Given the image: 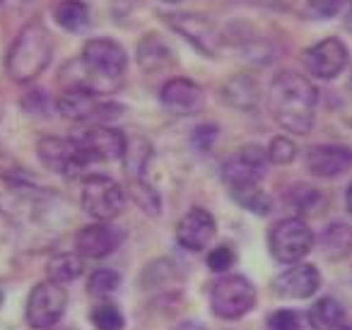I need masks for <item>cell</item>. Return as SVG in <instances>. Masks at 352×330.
Instances as JSON below:
<instances>
[{
	"instance_id": "6da1fadb",
	"label": "cell",
	"mask_w": 352,
	"mask_h": 330,
	"mask_svg": "<svg viewBox=\"0 0 352 330\" xmlns=\"http://www.w3.org/2000/svg\"><path fill=\"white\" fill-rule=\"evenodd\" d=\"M318 92L304 75L283 70L270 80L268 109L280 128L294 135H307L314 126Z\"/></svg>"
},
{
	"instance_id": "7a4b0ae2",
	"label": "cell",
	"mask_w": 352,
	"mask_h": 330,
	"mask_svg": "<svg viewBox=\"0 0 352 330\" xmlns=\"http://www.w3.org/2000/svg\"><path fill=\"white\" fill-rule=\"evenodd\" d=\"M268 155L261 147H241L236 155H232L222 166V181L230 188L232 198L241 208L251 212L265 214L270 210V198L261 190V181L268 169Z\"/></svg>"
},
{
	"instance_id": "3957f363",
	"label": "cell",
	"mask_w": 352,
	"mask_h": 330,
	"mask_svg": "<svg viewBox=\"0 0 352 330\" xmlns=\"http://www.w3.org/2000/svg\"><path fill=\"white\" fill-rule=\"evenodd\" d=\"M54 56V36L39 22L27 25L15 36L6 58V70L15 82H32L46 70Z\"/></svg>"
},
{
	"instance_id": "277c9868",
	"label": "cell",
	"mask_w": 352,
	"mask_h": 330,
	"mask_svg": "<svg viewBox=\"0 0 352 330\" xmlns=\"http://www.w3.org/2000/svg\"><path fill=\"white\" fill-rule=\"evenodd\" d=\"M256 306V289L244 275H222L210 285V309L217 318L236 320Z\"/></svg>"
},
{
	"instance_id": "5b68a950",
	"label": "cell",
	"mask_w": 352,
	"mask_h": 330,
	"mask_svg": "<svg viewBox=\"0 0 352 330\" xmlns=\"http://www.w3.org/2000/svg\"><path fill=\"white\" fill-rule=\"evenodd\" d=\"M270 253L278 263L294 265L299 263L314 246V234L309 224L299 217H285L273 224L268 234Z\"/></svg>"
},
{
	"instance_id": "8992f818",
	"label": "cell",
	"mask_w": 352,
	"mask_h": 330,
	"mask_svg": "<svg viewBox=\"0 0 352 330\" xmlns=\"http://www.w3.org/2000/svg\"><path fill=\"white\" fill-rule=\"evenodd\" d=\"M36 152H39V160L49 166L51 171L60 176H78L80 171H85L92 160L85 152L80 138H41L39 145H36Z\"/></svg>"
},
{
	"instance_id": "52a82bcc",
	"label": "cell",
	"mask_w": 352,
	"mask_h": 330,
	"mask_svg": "<svg viewBox=\"0 0 352 330\" xmlns=\"http://www.w3.org/2000/svg\"><path fill=\"white\" fill-rule=\"evenodd\" d=\"M65 304H68V294H65L63 285H56L51 280L39 282V285L32 287L30 296H27V325L32 330L51 328L63 318Z\"/></svg>"
},
{
	"instance_id": "ba28073f",
	"label": "cell",
	"mask_w": 352,
	"mask_h": 330,
	"mask_svg": "<svg viewBox=\"0 0 352 330\" xmlns=\"http://www.w3.org/2000/svg\"><path fill=\"white\" fill-rule=\"evenodd\" d=\"M126 205V193L111 176H87L82 184V208L97 222H109L118 217Z\"/></svg>"
},
{
	"instance_id": "9c48e42d",
	"label": "cell",
	"mask_w": 352,
	"mask_h": 330,
	"mask_svg": "<svg viewBox=\"0 0 352 330\" xmlns=\"http://www.w3.org/2000/svg\"><path fill=\"white\" fill-rule=\"evenodd\" d=\"M82 68L94 80H113L123 78L128 68V56L118 41L113 39H92L82 49Z\"/></svg>"
},
{
	"instance_id": "30bf717a",
	"label": "cell",
	"mask_w": 352,
	"mask_h": 330,
	"mask_svg": "<svg viewBox=\"0 0 352 330\" xmlns=\"http://www.w3.org/2000/svg\"><path fill=\"white\" fill-rule=\"evenodd\" d=\"M147 157H150V145H147L142 138L138 140H128V150H126V176H128V186H131V193L147 212H160V198L157 193L150 188L145 179V164Z\"/></svg>"
},
{
	"instance_id": "8fae6325",
	"label": "cell",
	"mask_w": 352,
	"mask_h": 330,
	"mask_svg": "<svg viewBox=\"0 0 352 330\" xmlns=\"http://www.w3.org/2000/svg\"><path fill=\"white\" fill-rule=\"evenodd\" d=\"M304 65L314 78L333 80L345 70L347 65V49L338 36L318 41L316 46L304 51Z\"/></svg>"
},
{
	"instance_id": "7c38bea8",
	"label": "cell",
	"mask_w": 352,
	"mask_h": 330,
	"mask_svg": "<svg viewBox=\"0 0 352 330\" xmlns=\"http://www.w3.org/2000/svg\"><path fill=\"white\" fill-rule=\"evenodd\" d=\"M321 287V272L309 263H294L285 272H280L273 282V289L283 299H309Z\"/></svg>"
},
{
	"instance_id": "4fadbf2b",
	"label": "cell",
	"mask_w": 352,
	"mask_h": 330,
	"mask_svg": "<svg viewBox=\"0 0 352 330\" xmlns=\"http://www.w3.org/2000/svg\"><path fill=\"white\" fill-rule=\"evenodd\" d=\"M118 243H121V232L116 227H111L109 222H94L78 232V236H75V253L82 258L99 261V258L111 256L118 248Z\"/></svg>"
},
{
	"instance_id": "5bb4252c",
	"label": "cell",
	"mask_w": 352,
	"mask_h": 330,
	"mask_svg": "<svg viewBox=\"0 0 352 330\" xmlns=\"http://www.w3.org/2000/svg\"><path fill=\"white\" fill-rule=\"evenodd\" d=\"M160 99L171 113H179V116H188V113H196L203 109L206 102V94L203 87L196 85L188 78H171L162 85Z\"/></svg>"
},
{
	"instance_id": "9a60e30c",
	"label": "cell",
	"mask_w": 352,
	"mask_h": 330,
	"mask_svg": "<svg viewBox=\"0 0 352 330\" xmlns=\"http://www.w3.org/2000/svg\"><path fill=\"white\" fill-rule=\"evenodd\" d=\"M85 152L89 155L92 162H113V160H123L128 150V138L123 135L118 128H109V126H97L89 128L82 138Z\"/></svg>"
},
{
	"instance_id": "2e32d148",
	"label": "cell",
	"mask_w": 352,
	"mask_h": 330,
	"mask_svg": "<svg viewBox=\"0 0 352 330\" xmlns=\"http://www.w3.org/2000/svg\"><path fill=\"white\" fill-rule=\"evenodd\" d=\"M304 164L318 179H336L352 169V150L345 145H316L307 152Z\"/></svg>"
},
{
	"instance_id": "e0dca14e",
	"label": "cell",
	"mask_w": 352,
	"mask_h": 330,
	"mask_svg": "<svg viewBox=\"0 0 352 330\" xmlns=\"http://www.w3.org/2000/svg\"><path fill=\"white\" fill-rule=\"evenodd\" d=\"M215 217L208 210L193 208L176 224V241L182 243L186 251H203L215 236Z\"/></svg>"
},
{
	"instance_id": "ac0fdd59",
	"label": "cell",
	"mask_w": 352,
	"mask_h": 330,
	"mask_svg": "<svg viewBox=\"0 0 352 330\" xmlns=\"http://www.w3.org/2000/svg\"><path fill=\"white\" fill-rule=\"evenodd\" d=\"M56 109L70 121H89V118L102 116L104 111H111V107L102 102L99 94L87 87H68L58 97Z\"/></svg>"
},
{
	"instance_id": "d6986e66",
	"label": "cell",
	"mask_w": 352,
	"mask_h": 330,
	"mask_svg": "<svg viewBox=\"0 0 352 330\" xmlns=\"http://www.w3.org/2000/svg\"><path fill=\"white\" fill-rule=\"evenodd\" d=\"M164 22H169L171 30L186 36L203 54H215V27L210 20L201 15H164Z\"/></svg>"
},
{
	"instance_id": "ffe728a7",
	"label": "cell",
	"mask_w": 352,
	"mask_h": 330,
	"mask_svg": "<svg viewBox=\"0 0 352 330\" xmlns=\"http://www.w3.org/2000/svg\"><path fill=\"white\" fill-rule=\"evenodd\" d=\"M318 248L328 261H342L352 253V227L345 222H333L318 236Z\"/></svg>"
},
{
	"instance_id": "44dd1931",
	"label": "cell",
	"mask_w": 352,
	"mask_h": 330,
	"mask_svg": "<svg viewBox=\"0 0 352 330\" xmlns=\"http://www.w3.org/2000/svg\"><path fill=\"white\" fill-rule=\"evenodd\" d=\"M342 306L333 296H321L311 304L309 309V325L314 330H338L342 325Z\"/></svg>"
},
{
	"instance_id": "7402d4cb",
	"label": "cell",
	"mask_w": 352,
	"mask_h": 330,
	"mask_svg": "<svg viewBox=\"0 0 352 330\" xmlns=\"http://www.w3.org/2000/svg\"><path fill=\"white\" fill-rule=\"evenodd\" d=\"M54 17L68 32H82L89 27V8L82 0H60L54 10Z\"/></svg>"
},
{
	"instance_id": "603a6c76",
	"label": "cell",
	"mask_w": 352,
	"mask_h": 330,
	"mask_svg": "<svg viewBox=\"0 0 352 330\" xmlns=\"http://www.w3.org/2000/svg\"><path fill=\"white\" fill-rule=\"evenodd\" d=\"M85 265L80 261L78 253H60V256H54L46 265V275H49L51 282L56 285H68V282L78 280L82 275Z\"/></svg>"
},
{
	"instance_id": "cb8c5ba5",
	"label": "cell",
	"mask_w": 352,
	"mask_h": 330,
	"mask_svg": "<svg viewBox=\"0 0 352 330\" xmlns=\"http://www.w3.org/2000/svg\"><path fill=\"white\" fill-rule=\"evenodd\" d=\"M121 287V275L116 270H109V267H99L89 275L87 280V292L97 299H104V296H111L113 292Z\"/></svg>"
},
{
	"instance_id": "d4e9b609",
	"label": "cell",
	"mask_w": 352,
	"mask_h": 330,
	"mask_svg": "<svg viewBox=\"0 0 352 330\" xmlns=\"http://www.w3.org/2000/svg\"><path fill=\"white\" fill-rule=\"evenodd\" d=\"M89 318H92V325L97 330H123V325H126L123 314L111 301H102V304L94 306Z\"/></svg>"
},
{
	"instance_id": "484cf974",
	"label": "cell",
	"mask_w": 352,
	"mask_h": 330,
	"mask_svg": "<svg viewBox=\"0 0 352 330\" xmlns=\"http://www.w3.org/2000/svg\"><path fill=\"white\" fill-rule=\"evenodd\" d=\"M265 155H268V162H273V164H289V162L297 157V145H294L289 138L278 135L270 140Z\"/></svg>"
},
{
	"instance_id": "4316f807",
	"label": "cell",
	"mask_w": 352,
	"mask_h": 330,
	"mask_svg": "<svg viewBox=\"0 0 352 330\" xmlns=\"http://www.w3.org/2000/svg\"><path fill=\"white\" fill-rule=\"evenodd\" d=\"M234 261H236V256L230 246H217V248H212L210 256H208V267H210L212 272H227L234 265Z\"/></svg>"
},
{
	"instance_id": "83f0119b",
	"label": "cell",
	"mask_w": 352,
	"mask_h": 330,
	"mask_svg": "<svg viewBox=\"0 0 352 330\" xmlns=\"http://www.w3.org/2000/svg\"><path fill=\"white\" fill-rule=\"evenodd\" d=\"M309 10L316 17H333L347 6V0H307Z\"/></svg>"
},
{
	"instance_id": "f1b7e54d",
	"label": "cell",
	"mask_w": 352,
	"mask_h": 330,
	"mask_svg": "<svg viewBox=\"0 0 352 330\" xmlns=\"http://www.w3.org/2000/svg\"><path fill=\"white\" fill-rule=\"evenodd\" d=\"M268 325L270 330H299V316L289 309H280L268 318Z\"/></svg>"
},
{
	"instance_id": "f546056e",
	"label": "cell",
	"mask_w": 352,
	"mask_h": 330,
	"mask_svg": "<svg viewBox=\"0 0 352 330\" xmlns=\"http://www.w3.org/2000/svg\"><path fill=\"white\" fill-rule=\"evenodd\" d=\"M246 87H249V92H256V89L251 87V82L246 85ZM225 94H227V99H230V104H236V107H241V80H230V85H227ZM251 102L256 104V97L246 94V107H251Z\"/></svg>"
},
{
	"instance_id": "4dcf8cb0",
	"label": "cell",
	"mask_w": 352,
	"mask_h": 330,
	"mask_svg": "<svg viewBox=\"0 0 352 330\" xmlns=\"http://www.w3.org/2000/svg\"><path fill=\"white\" fill-rule=\"evenodd\" d=\"M215 138H217V128L215 126H201V128H196V131H193V145H198L201 150H208Z\"/></svg>"
},
{
	"instance_id": "1f68e13d",
	"label": "cell",
	"mask_w": 352,
	"mask_h": 330,
	"mask_svg": "<svg viewBox=\"0 0 352 330\" xmlns=\"http://www.w3.org/2000/svg\"><path fill=\"white\" fill-rule=\"evenodd\" d=\"M345 205H347V212L352 214V184L347 186V193H345Z\"/></svg>"
},
{
	"instance_id": "d6a6232c",
	"label": "cell",
	"mask_w": 352,
	"mask_h": 330,
	"mask_svg": "<svg viewBox=\"0 0 352 330\" xmlns=\"http://www.w3.org/2000/svg\"><path fill=\"white\" fill-rule=\"evenodd\" d=\"M345 25L352 30V0H347V15H345Z\"/></svg>"
},
{
	"instance_id": "836d02e7",
	"label": "cell",
	"mask_w": 352,
	"mask_h": 330,
	"mask_svg": "<svg viewBox=\"0 0 352 330\" xmlns=\"http://www.w3.org/2000/svg\"><path fill=\"white\" fill-rule=\"evenodd\" d=\"M166 3H176V0H166Z\"/></svg>"
},
{
	"instance_id": "e575fe53",
	"label": "cell",
	"mask_w": 352,
	"mask_h": 330,
	"mask_svg": "<svg viewBox=\"0 0 352 330\" xmlns=\"http://www.w3.org/2000/svg\"><path fill=\"white\" fill-rule=\"evenodd\" d=\"M345 330H352V325H350V328H345Z\"/></svg>"
}]
</instances>
